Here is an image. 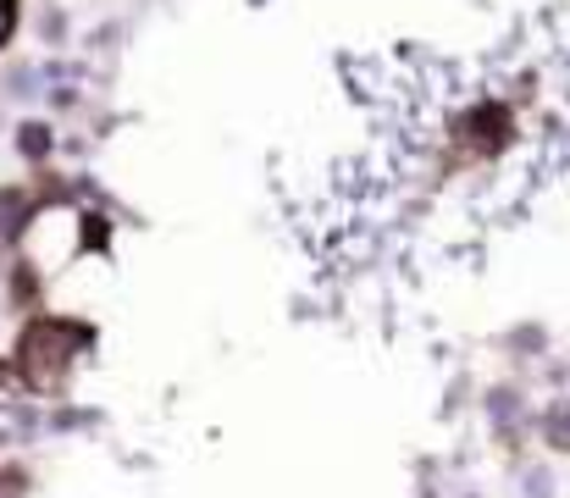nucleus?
Instances as JSON below:
<instances>
[{
  "instance_id": "nucleus-6",
  "label": "nucleus",
  "mask_w": 570,
  "mask_h": 498,
  "mask_svg": "<svg viewBox=\"0 0 570 498\" xmlns=\"http://www.w3.org/2000/svg\"><path fill=\"white\" fill-rule=\"evenodd\" d=\"M515 488H521V498H560L554 460H515Z\"/></svg>"
},
{
  "instance_id": "nucleus-5",
  "label": "nucleus",
  "mask_w": 570,
  "mask_h": 498,
  "mask_svg": "<svg viewBox=\"0 0 570 498\" xmlns=\"http://www.w3.org/2000/svg\"><path fill=\"white\" fill-rule=\"evenodd\" d=\"M499 343H504V354H510V360L532 365V360H549V343H554V338H549V328H543V322H521V328L504 332Z\"/></svg>"
},
{
  "instance_id": "nucleus-9",
  "label": "nucleus",
  "mask_w": 570,
  "mask_h": 498,
  "mask_svg": "<svg viewBox=\"0 0 570 498\" xmlns=\"http://www.w3.org/2000/svg\"><path fill=\"white\" fill-rule=\"evenodd\" d=\"M22 393H28V388H22L17 365H11V360L0 354V410H17V404H22Z\"/></svg>"
},
{
  "instance_id": "nucleus-11",
  "label": "nucleus",
  "mask_w": 570,
  "mask_h": 498,
  "mask_svg": "<svg viewBox=\"0 0 570 498\" xmlns=\"http://www.w3.org/2000/svg\"><path fill=\"white\" fill-rule=\"evenodd\" d=\"M39 33H45V45H61V39H67V17H61V6H45Z\"/></svg>"
},
{
  "instance_id": "nucleus-4",
  "label": "nucleus",
  "mask_w": 570,
  "mask_h": 498,
  "mask_svg": "<svg viewBox=\"0 0 570 498\" xmlns=\"http://www.w3.org/2000/svg\"><path fill=\"white\" fill-rule=\"evenodd\" d=\"M33 216H39V194L22 183H6L0 188V244H17L33 227Z\"/></svg>"
},
{
  "instance_id": "nucleus-1",
  "label": "nucleus",
  "mask_w": 570,
  "mask_h": 498,
  "mask_svg": "<svg viewBox=\"0 0 570 498\" xmlns=\"http://www.w3.org/2000/svg\"><path fill=\"white\" fill-rule=\"evenodd\" d=\"M89 343H95V332L78 328L72 316H28L17 332L11 365H17L28 393H56V388H67V377Z\"/></svg>"
},
{
  "instance_id": "nucleus-13",
  "label": "nucleus",
  "mask_w": 570,
  "mask_h": 498,
  "mask_svg": "<svg viewBox=\"0 0 570 498\" xmlns=\"http://www.w3.org/2000/svg\"><path fill=\"white\" fill-rule=\"evenodd\" d=\"M421 498H438V488H421Z\"/></svg>"
},
{
  "instance_id": "nucleus-14",
  "label": "nucleus",
  "mask_w": 570,
  "mask_h": 498,
  "mask_svg": "<svg viewBox=\"0 0 570 498\" xmlns=\"http://www.w3.org/2000/svg\"><path fill=\"white\" fill-rule=\"evenodd\" d=\"M460 498H482V494H460Z\"/></svg>"
},
{
  "instance_id": "nucleus-10",
  "label": "nucleus",
  "mask_w": 570,
  "mask_h": 498,
  "mask_svg": "<svg viewBox=\"0 0 570 498\" xmlns=\"http://www.w3.org/2000/svg\"><path fill=\"white\" fill-rule=\"evenodd\" d=\"M33 89H39V72H33V67H11V72H6V95L28 100Z\"/></svg>"
},
{
  "instance_id": "nucleus-3",
  "label": "nucleus",
  "mask_w": 570,
  "mask_h": 498,
  "mask_svg": "<svg viewBox=\"0 0 570 498\" xmlns=\"http://www.w3.org/2000/svg\"><path fill=\"white\" fill-rule=\"evenodd\" d=\"M532 438L554 455V460H570V388L566 393H549L532 416Z\"/></svg>"
},
{
  "instance_id": "nucleus-12",
  "label": "nucleus",
  "mask_w": 570,
  "mask_h": 498,
  "mask_svg": "<svg viewBox=\"0 0 570 498\" xmlns=\"http://www.w3.org/2000/svg\"><path fill=\"white\" fill-rule=\"evenodd\" d=\"M11 33H17V0H0V50L11 45Z\"/></svg>"
},
{
  "instance_id": "nucleus-2",
  "label": "nucleus",
  "mask_w": 570,
  "mask_h": 498,
  "mask_svg": "<svg viewBox=\"0 0 570 498\" xmlns=\"http://www.w3.org/2000/svg\"><path fill=\"white\" fill-rule=\"evenodd\" d=\"M532 416H538V404H532L527 382L499 377V382L482 388V427H488V438H493L504 455L521 460V449H527V438H532Z\"/></svg>"
},
{
  "instance_id": "nucleus-8",
  "label": "nucleus",
  "mask_w": 570,
  "mask_h": 498,
  "mask_svg": "<svg viewBox=\"0 0 570 498\" xmlns=\"http://www.w3.org/2000/svg\"><path fill=\"white\" fill-rule=\"evenodd\" d=\"M6 294H11V305H17V311H22V305H33V300H39V272H33L28 261H17V266H11Z\"/></svg>"
},
{
  "instance_id": "nucleus-7",
  "label": "nucleus",
  "mask_w": 570,
  "mask_h": 498,
  "mask_svg": "<svg viewBox=\"0 0 570 498\" xmlns=\"http://www.w3.org/2000/svg\"><path fill=\"white\" fill-rule=\"evenodd\" d=\"M11 139H17V156L33 162V166L50 162V150H56V128H50V123H17Z\"/></svg>"
}]
</instances>
